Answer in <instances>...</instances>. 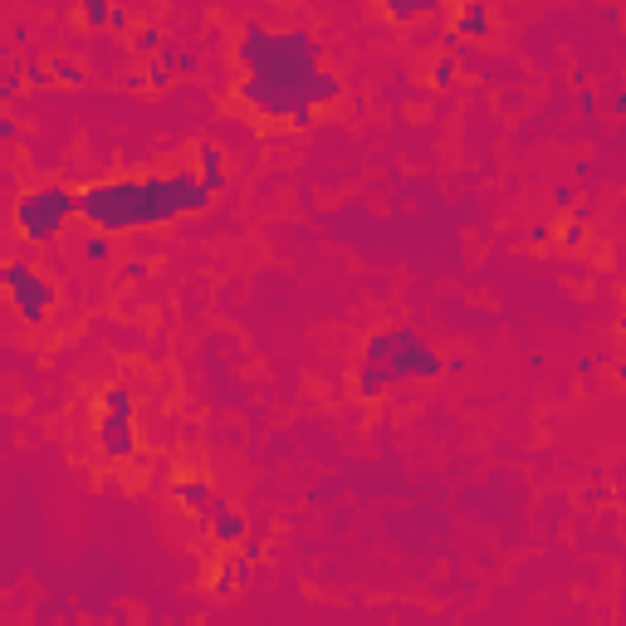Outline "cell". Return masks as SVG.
Segmentation results:
<instances>
[{"mask_svg": "<svg viewBox=\"0 0 626 626\" xmlns=\"http://www.w3.org/2000/svg\"><path fill=\"white\" fill-rule=\"evenodd\" d=\"M377 5H382V15L392 25H416V20H426V15L441 10V0H377Z\"/></svg>", "mask_w": 626, "mask_h": 626, "instance_id": "obj_10", "label": "cell"}, {"mask_svg": "<svg viewBox=\"0 0 626 626\" xmlns=\"http://www.w3.org/2000/svg\"><path fill=\"white\" fill-rule=\"evenodd\" d=\"M25 84H35V89H49V84H54L49 64H30V69H25Z\"/></svg>", "mask_w": 626, "mask_h": 626, "instance_id": "obj_25", "label": "cell"}, {"mask_svg": "<svg viewBox=\"0 0 626 626\" xmlns=\"http://www.w3.org/2000/svg\"><path fill=\"white\" fill-rule=\"evenodd\" d=\"M98 450L108 460H133L137 455V416L128 387H103V397H98Z\"/></svg>", "mask_w": 626, "mask_h": 626, "instance_id": "obj_7", "label": "cell"}, {"mask_svg": "<svg viewBox=\"0 0 626 626\" xmlns=\"http://www.w3.org/2000/svg\"><path fill=\"white\" fill-rule=\"evenodd\" d=\"M211 206V191L196 172H157V177H108L79 191V216L103 235H128L172 225Z\"/></svg>", "mask_w": 626, "mask_h": 626, "instance_id": "obj_1", "label": "cell"}, {"mask_svg": "<svg viewBox=\"0 0 626 626\" xmlns=\"http://www.w3.org/2000/svg\"><path fill=\"white\" fill-rule=\"evenodd\" d=\"M240 582H245V568H240L235 558H225L221 568H216V578H211V592H216V597H230Z\"/></svg>", "mask_w": 626, "mask_h": 626, "instance_id": "obj_16", "label": "cell"}, {"mask_svg": "<svg viewBox=\"0 0 626 626\" xmlns=\"http://www.w3.org/2000/svg\"><path fill=\"white\" fill-rule=\"evenodd\" d=\"M196 167H201L196 177L206 181V191L216 196V191L225 186V152H221V147H211V142H206V147H196Z\"/></svg>", "mask_w": 626, "mask_h": 626, "instance_id": "obj_12", "label": "cell"}, {"mask_svg": "<svg viewBox=\"0 0 626 626\" xmlns=\"http://www.w3.org/2000/svg\"><path fill=\"white\" fill-rule=\"evenodd\" d=\"M74 216H79V191H69L59 181H40V186L20 191V201H15V230L35 245L59 240Z\"/></svg>", "mask_w": 626, "mask_h": 626, "instance_id": "obj_4", "label": "cell"}, {"mask_svg": "<svg viewBox=\"0 0 626 626\" xmlns=\"http://www.w3.org/2000/svg\"><path fill=\"white\" fill-rule=\"evenodd\" d=\"M494 20H490V5L485 0H465L460 15H455V40H490Z\"/></svg>", "mask_w": 626, "mask_h": 626, "instance_id": "obj_9", "label": "cell"}, {"mask_svg": "<svg viewBox=\"0 0 626 626\" xmlns=\"http://www.w3.org/2000/svg\"><path fill=\"white\" fill-rule=\"evenodd\" d=\"M431 79H436V89H450V84H455V59H436Z\"/></svg>", "mask_w": 626, "mask_h": 626, "instance_id": "obj_22", "label": "cell"}, {"mask_svg": "<svg viewBox=\"0 0 626 626\" xmlns=\"http://www.w3.org/2000/svg\"><path fill=\"white\" fill-rule=\"evenodd\" d=\"M108 15H113V0H84V5H79V20H84L89 30H108Z\"/></svg>", "mask_w": 626, "mask_h": 626, "instance_id": "obj_17", "label": "cell"}, {"mask_svg": "<svg viewBox=\"0 0 626 626\" xmlns=\"http://www.w3.org/2000/svg\"><path fill=\"white\" fill-rule=\"evenodd\" d=\"M25 89V74H0V103H15Z\"/></svg>", "mask_w": 626, "mask_h": 626, "instance_id": "obj_21", "label": "cell"}, {"mask_svg": "<svg viewBox=\"0 0 626 626\" xmlns=\"http://www.w3.org/2000/svg\"><path fill=\"white\" fill-rule=\"evenodd\" d=\"M172 499H177L181 509H191V514H201L211 499H216V490L201 480V475H181L177 485H172Z\"/></svg>", "mask_w": 626, "mask_h": 626, "instance_id": "obj_11", "label": "cell"}, {"mask_svg": "<svg viewBox=\"0 0 626 626\" xmlns=\"http://www.w3.org/2000/svg\"><path fill=\"white\" fill-rule=\"evenodd\" d=\"M84 255H89L93 265H103V260H108V255H113V245H108V240H103V235H93L89 245H84Z\"/></svg>", "mask_w": 626, "mask_h": 626, "instance_id": "obj_23", "label": "cell"}, {"mask_svg": "<svg viewBox=\"0 0 626 626\" xmlns=\"http://www.w3.org/2000/svg\"><path fill=\"white\" fill-rule=\"evenodd\" d=\"M172 79H177V69L167 59H152L147 74H142V84H152V89H172Z\"/></svg>", "mask_w": 626, "mask_h": 626, "instance_id": "obj_18", "label": "cell"}, {"mask_svg": "<svg viewBox=\"0 0 626 626\" xmlns=\"http://www.w3.org/2000/svg\"><path fill=\"white\" fill-rule=\"evenodd\" d=\"M362 362L382 367L387 382H436L446 372V358L416 328H377V333H367Z\"/></svg>", "mask_w": 626, "mask_h": 626, "instance_id": "obj_3", "label": "cell"}, {"mask_svg": "<svg viewBox=\"0 0 626 626\" xmlns=\"http://www.w3.org/2000/svg\"><path fill=\"white\" fill-rule=\"evenodd\" d=\"M387 387H392V382H387V372H382V367H372V362H358V382H353V392H358V397L377 402V397H382Z\"/></svg>", "mask_w": 626, "mask_h": 626, "instance_id": "obj_14", "label": "cell"}, {"mask_svg": "<svg viewBox=\"0 0 626 626\" xmlns=\"http://www.w3.org/2000/svg\"><path fill=\"white\" fill-rule=\"evenodd\" d=\"M206 529H211V538L221 543V548H240V538L250 534V524H245V514L235 509V504H225V499H211L201 514H196Z\"/></svg>", "mask_w": 626, "mask_h": 626, "instance_id": "obj_8", "label": "cell"}, {"mask_svg": "<svg viewBox=\"0 0 626 626\" xmlns=\"http://www.w3.org/2000/svg\"><path fill=\"white\" fill-rule=\"evenodd\" d=\"M235 59L245 74L260 79H279L304 89L313 74L323 69V45L313 40L309 30H269V25H245L235 40Z\"/></svg>", "mask_w": 626, "mask_h": 626, "instance_id": "obj_2", "label": "cell"}, {"mask_svg": "<svg viewBox=\"0 0 626 626\" xmlns=\"http://www.w3.org/2000/svg\"><path fill=\"white\" fill-rule=\"evenodd\" d=\"M235 98H240L245 108H255L260 118H284V123H294V128H309L313 123V103L304 98V89L279 84V79L245 74V79L235 84Z\"/></svg>", "mask_w": 626, "mask_h": 626, "instance_id": "obj_5", "label": "cell"}, {"mask_svg": "<svg viewBox=\"0 0 626 626\" xmlns=\"http://www.w3.org/2000/svg\"><path fill=\"white\" fill-rule=\"evenodd\" d=\"M133 49H137V54H147V59H152V54L162 49V30H157V25L137 30V35H133Z\"/></svg>", "mask_w": 626, "mask_h": 626, "instance_id": "obj_19", "label": "cell"}, {"mask_svg": "<svg viewBox=\"0 0 626 626\" xmlns=\"http://www.w3.org/2000/svg\"><path fill=\"white\" fill-rule=\"evenodd\" d=\"M108 30H113V35H128V30H133V15H128L123 5H113V15H108Z\"/></svg>", "mask_w": 626, "mask_h": 626, "instance_id": "obj_24", "label": "cell"}, {"mask_svg": "<svg viewBox=\"0 0 626 626\" xmlns=\"http://www.w3.org/2000/svg\"><path fill=\"white\" fill-rule=\"evenodd\" d=\"M49 74H54V84H69V89H79V84L89 79V69H84L79 59H69V54L49 59Z\"/></svg>", "mask_w": 626, "mask_h": 626, "instance_id": "obj_15", "label": "cell"}, {"mask_svg": "<svg viewBox=\"0 0 626 626\" xmlns=\"http://www.w3.org/2000/svg\"><path fill=\"white\" fill-rule=\"evenodd\" d=\"M0 289L10 294V309L20 313L25 323H45L49 313H54V304H59L54 279L40 274L30 260H5L0 265Z\"/></svg>", "mask_w": 626, "mask_h": 626, "instance_id": "obj_6", "label": "cell"}, {"mask_svg": "<svg viewBox=\"0 0 626 626\" xmlns=\"http://www.w3.org/2000/svg\"><path fill=\"white\" fill-rule=\"evenodd\" d=\"M304 98H309L313 108H328V103H338V98H343V79H338L333 69H318L309 84H304Z\"/></svg>", "mask_w": 626, "mask_h": 626, "instance_id": "obj_13", "label": "cell"}, {"mask_svg": "<svg viewBox=\"0 0 626 626\" xmlns=\"http://www.w3.org/2000/svg\"><path fill=\"white\" fill-rule=\"evenodd\" d=\"M20 142V118H10V108L0 103V147H15Z\"/></svg>", "mask_w": 626, "mask_h": 626, "instance_id": "obj_20", "label": "cell"}, {"mask_svg": "<svg viewBox=\"0 0 626 626\" xmlns=\"http://www.w3.org/2000/svg\"><path fill=\"white\" fill-rule=\"evenodd\" d=\"M582 235H587V230H582V221H573L568 230H563V245H568V250H582Z\"/></svg>", "mask_w": 626, "mask_h": 626, "instance_id": "obj_26", "label": "cell"}]
</instances>
